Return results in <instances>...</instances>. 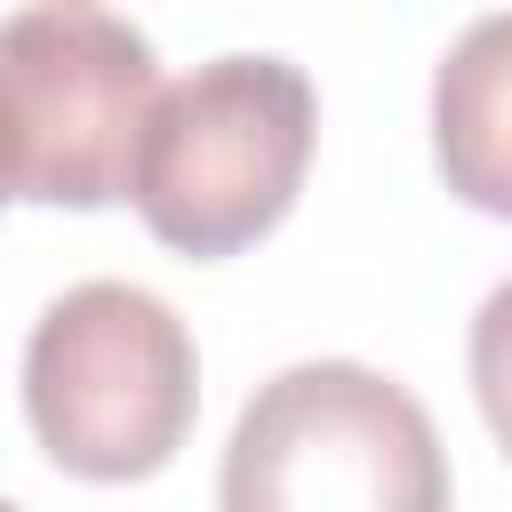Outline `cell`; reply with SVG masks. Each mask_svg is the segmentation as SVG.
Segmentation results:
<instances>
[{"label":"cell","mask_w":512,"mask_h":512,"mask_svg":"<svg viewBox=\"0 0 512 512\" xmlns=\"http://www.w3.org/2000/svg\"><path fill=\"white\" fill-rule=\"evenodd\" d=\"M312 128L320 96L288 56H208L160 88L128 200L176 256H240L296 208Z\"/></svg>","instance_id":"cell-1"},{"label":"cell","mask_w":512,"mask_h":512,"mask_svg":"<svg viewBox=\"0 0 512 512\" xmlns=\"http://www.w3.org/2000/svg\"><path fill=\"white\" fill-rule=\"evenodd\" d=\"M224 512H448V448L424 400L360 360H296L232 424Z\"/></svg>","instance_id":"cell-2"},{"label":"cell","mask_w":512,"mask_h":512,"mask_svg":"<svg viewBox=\"0 0 512 512\" xmlns=\"http://www.w3.org/2000/svg\"><path fill=\"white\" fill-rule=\"evenodd\" d=\"M192 408H200V352L152 288L80 280L32 320L24 416L56 472L144 480L184 448Z\"/></svg>","instance_id":"cell-3"},{"label":"cell","mask_w":512,"mask_h":512,"mask_svg":"<svg viewBox=\"0 0 512 512\" xmlns=\"http://www.w3.org/2000/svg\"><path fill=\"white\" fill-rule=\"evenodd\" d=\"M8 192L32 208H104L128 192L160 64L136 24L96 0H32L0 24Z\"/></svg>","instance_id":"cell-4"},{"label":"cell","mask_w":512,"mask_h":512,"mask_svg":"<svg viewBox=\"0 0 512 512\" xmlns=\"http://www.w3.org/2000/svg\"><path fill=\"white\" fill-rule=\"evenodd\" d=\"M432 160L456 200L512 216V8L464 24L432 72Z\"/></svg>","instance_id":"cell-5"},{"label":"cell","mask_w":512,"mask_h":512,"mask_svg":"<svg viewBox=\"0 0 512 512\" xmlns=\"http://www.w3.org/2000/svg\"><path fill=\"white\" fill-rule=\"evenodd\" d=\"M472 392H480L496 448L512 456V280H496L488 304L472 312Z\"/></svg>","instance_id":"cell-6"}]
</instances>
